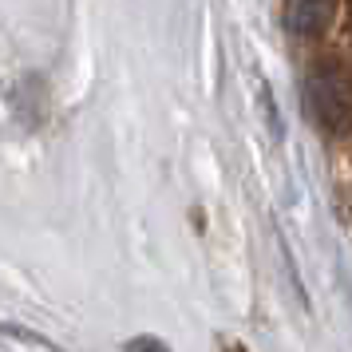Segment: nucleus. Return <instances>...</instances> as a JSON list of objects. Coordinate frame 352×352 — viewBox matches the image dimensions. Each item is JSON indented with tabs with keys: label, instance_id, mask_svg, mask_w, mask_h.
Segmentation results:
<instances>
[{
	"label": "nucleus",
	"instance_id": "1",
	"mask_svg": "<svg viewBox=\"0 0 352 352\" xmlns=\"http://www.w3.org/2000/svg\"><path fill=\"white\" fill-rule=\"evenodd\" d=\"M309 115L317 119L329 135H349L352 131V80L340 60H320L309 72Z\"/></svg>",
	"mask_w": 352,
	"mask_h": 352
},
{
	"label": "nucleus",
	"instance_id": "3",
	"mask_svg": "<svg viewBox=\"0 0 352 352\" xmlns=\"http://www.w3.org/2000/svg\"><path fill=\"white\" fill-rule=\"evenodd\" d=\"M123 352H170V349L162 340H155V336H135V340L123 344Z\"/></svg>",
	"mask_w": 352,
	"mask_h": 352
},
{
	"label": "nucleus",
	"instance_id": "2",
	"mask_svg": "<svg viewBox=\"0 0 352 352\" xmlns=\"http://www.w3.org/2000/svg\"><path fill=\"white\" fill-rule=\"evenodd\" d=\"M336 12V0H285V28L297 36H317Z\"/></svg>",
	"mask_w": 352,
	"mask_h": 352
}]
</instances>
